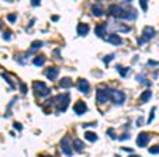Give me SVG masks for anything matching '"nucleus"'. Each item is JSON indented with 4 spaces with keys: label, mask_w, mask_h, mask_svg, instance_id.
I'll return each mask as SVG.
<instances>
[{
    "label": "nucleus",
    "mask_w": 159,
    "mask_h": 157,
    "mask_svg": "<svg viewBox=\"0 0 159 157\" xmlns=\"http://www.w3.org/2000/svg\"><path fill=\"white\" fill-rule=\"evenodd\" d=\"M69 101H70V94L69 93H64V94L57 95V98H55L57 109L59 111V112H65L66 108L69 107Z\"/></svg>",
    "instance_id": "f257e3e1"
},
{
    "label": "nucleus",
    "mask_w": 159,
    "mask_h": 157,
    "mask_svg": "<svg viewBox=\"0 0 159 157\" xmlns=\"http://www.w3.org/2000/svg\"><path fill=\"white\" fill-rule=\"evenodd\" d=\"M32 88H34V93L38 97H48L51 94V88L47 87V84L42 82H34L32 83Z\"/></svg>",
    "instance_id": "f03ea898"
},
{
    "label": "nucleus",
    "mask_w": 159,
    "mask_h": 157,
    "mask_svg": "<svg viewBox=\"0 0 159 157\" xmlns=\"http://www.w3.org/2000/svg\"><path fill=\"white\" fill-rule=\"evenodd\" d=\"M96 98H97V102H99V104L107 102V101L111 98V90L107 87H99L97 88V95H96Z\"/></svg>",
    "instance_id": "7ed1b4c3"
},
{
    "label": "nucleus",
    "mask_w": 159,
    "mask_h": 157,
    "mask_svg": "<svg viewBox=\"0 0 159 157\" xmlns=\"http://www.w3.org/2000/svg\"><path fill=\"white\" fill-rule=\"evenodd\" d=\"M61 150H62V153H64L65 156L70 157L72 154H73V149H72V143H70V139L68 138V136H65V138H62V140H61Z\"/></svg>",
    "instance_id": "20e7f679"
},
{
    "label": "nucleus",
    "mask_w": 159,
    "mask_h": 157,
    "mask_svg": "<svg viewBox=\"0 0 159 157\" xmlns=\"http://www.w3.org/2000/svg\"><path fill=\"white\" fill-rule=\"evenodd\" d=\"M108 13H110V16L114 17V18H124L125 9L118 6V4H111V6L108 7Z\"/></svg>",
    "instance_id": "39448f33"
},
{
    "label": "nucleus",
    "mask_w": 159,
    "mask_h": 157,
    "mask_svg": "<svg viewBox=\"0 0 159 157\" xmlns=\"http://www.w3.org/2000/svg\"><path fill=\"white\" fill-rule=\"evenodd\" d=\"M155 35H156L155 28H152V27H145V28H144V31H142V38L138 39V42H140V44H144V42H146V41L152 39Z\"/></svg>",
    "instance_id": "423d86ee"
},
{
    "label": "nucleus",
    "mask_w": 159,
    "mask_h": 157,
    "mask_svg": "<svg viewBox=\"0 0 159 157\" xmlns=\"http://www.w3.org/2000/svg\"><path fill=\"white\" fill-rule=\"evenodd\" d=\"M111 98H113V102L114 104L121 105L125 101V94L121 90H111Z\"/></svg>",
    "instance_id": "0eeeda50"
},
{
    "label": "nucleus",
    "mask_w": 159,
    "mask_h": 157,
    "mask_svg": "<svg viewBox=\"0 0 159 157\" xmlns=\"http://www.w3.org/2000/svg\"><path fill=\"white\" fill-rule=\"evenodd\" d=\"M149 142V135L146 132H141L138 136H137V146L138 147H145Z\"/></svg>",
    "instance_id": "6e6552de"
},
{
    "label": "nucleus",
    "mask_w": 159,
    "mask_h": 157,
    "mask_svg": "<svg viewBox=\"0 0 159 157\" xmlns=\"http://www.w3.org/2000/svg\"><path fill=\"white\" fill-rule=\"evenodd\" d=\"M73 111L77 114V115H82L87 111V105H86V102L85 101H77L76 104H75V107H73Z\"/></svg>",
    "instance_id": "1a4fd4ad"
},
{
    "label": "nucleus",
    "mask_w": 159,
    "mask_h": 157,
    "mask_svg": "<svg viewBox=\"0 0 159 157\" xmlns=\"http://www.w3.org/2000/svg\"><path fill=\"white\" fill-rule=\"evenodd\" d=\"M77 88H79V91L83 93V94H87L90 90V84L87 80H85V79H80L79 83H77Z\"/></svg>",
    "instance_id": "9d476101"
},
{
    "label": "nucleus",
    "mask_w": 159,
    "mask_h": 157,
    "mask_svg": "<svg viewBox=\"0 0 159 157\" xmlns=\"http://www.w3.org/2000/svg\"><path fill=\"white\" fill-rule=\"evenodd\" d=\"M58 73H59V69H57V67H48V69L45 70V76H47L48 80H51V82H54L58 77Z\"/></svg>",
    "instance_id": "9b49d317"
},
{
    "label": "nucleus",
    "mask_w": 159,
    "mask_h": 157,
    "mask_svg": "<svg viewBox=\"0 0 159 157\" xmlns=\"http://www.w3.org/2000/svg\"><path fill=\"white\" fill-rule=\"evenodd\" d=\"M106 30H107V23H102V24H99L95 28V32L99 38H103L106 35Z\"/></svg>",
    "instance_id": "f8f14e48"
},
{
    "label": "nucleus",
    "mask_w": 159,
    "mask_h": 157,
    "mask_svg": "<svg viewBox=\"0 0 159 157\" xmlns=\"http://www.w3.org/2000/svg\"><path fill=\"white\" fill-rule=\"evenodd\" d=\"M106 41L110 42V44H113V45H121L122 44V39H121L118 35H115V34H110V35L106 38Z\"/></svg>",
    "instance_id": "ddd939ff"
},
{
    "label": "nucleus",
    "mask_w": 159,
    "mask_h": 157,
    "mask_svg": "<svg viewBox=\"0 0 159 157\" xmlns=\"http://www.w3.org/2000/svg\"><path fill=\"white\" fill-rule=\"evenodd\" d=\"M124 18H125V20H135V18H137V10H134L132 7L125 9V13H124Z\"/></svg>",
    "instance_id": "4468645a"
},
{
    "label": "nucleus",
    "mask_w": 159,
    "mask_h": 157,
    "mask_svg": "<svg viewBox=\"0 0 159 157\" xmlns=\"http://www.w3.org/2000/svg\"><path fill=\"white\" fill-rule=\"evenodd\" d=\"M76 30H77V34H79L80 37H86L90 28H89V25H87V24H79Z\"/></svg>",
    "instance_id": "2eb2a0df"
},
{
    "label": "nucleus",
    "mask_w": 159,
    "mask_h": 157,
    "mask_svg": "<svg viewBox=\"0 0 159 157\" xmlns=\"http://www.w3.org/2000/svg\"><path fill=\"white\" fill-rule=\"evenodd\" d=\"M92 13L95 14L96 17H100L103 14V6L100 3H95V4L92 6Z\"/></svg>",
    "instance_id": "dca6fc26"
},
{
    "label": "nucleus",
    "mask_w": 159,
    "mask_h": 157,
    "mask_svg": "<svg viewBox=\"0 0 159 157\" xmlns=\"http://www.w3.org/2000/svg\"><path fill=\"white\" fill-rule=\"evenodd\" d=\"M151 97H152V91L151 90H145L142 94H141L140 97V101H141V104H144V102H148V101L151 100Z\"/></svg>",
    "instance_id": "f3484780"
},
{
    "label": "nucleus",
    "mask_w": 159,
    "mask_h": 157,
    "mask_svg": "<svg viewBox=\"0 0 159 157\" xmlns=\"http://www.w3.org/2000/svg\"><path fill=\"white\" fill-rule=\"evenodd\" d=\"M59 86L62 88H70L73 86V83H72V80H70L69 77H64V79L59 82Z\"/></svg>",
    "instance_id": "a211bd4d"
},
{
    "label": "nucleus",
    "mask_w": 159,
    "mask_h": 157,
    "mask_svg": "<svg viewBox=\"0 0 159 157\" xmlns=\"http://www.w3.org/2000/svg\"><path fill=\"white\" fill-rule=\"evenodd\" d=\"M45 62V56H42V55H39V56H35L34 59H32V63L35 65V66H42Z\"/></svg>",
    "instance_id": "6ab92c4d"
},
{
    "label": "nucleus",
    "mask_w": 159,
    "mask_h": 157,
    "mask_svg": "<svg viewBox=\"0 0 159 157\" xmlns=\"http://www.w3.org/2000/svg\"><path fill=\"white\" fill-rule=\"evenodd\" d=\"M73 147H75V150L76 151H82L85 145H83V142L80 139H75V142H73Z\"/></svg>",
    "instance_id": "aec40b11"
},
{
    "label": "nucleus",
    "mask_w": 159,
    "mask_h": 157,
    "mask_svg": "<svg viewBox=\"0 0 159 157\" xmlns=\"http://www.w3.org/2000/svg\"><path fill=\"white\" fill-rule=\"evenodd\" d=\"M117 70H118V73L121 75V77H125L128 75V72H130L128 67H122L121 65H117Z\"/></svg>",
    "instance_id": "412c9836"
},
{
    "label": "nucleus",
    "mask_w": 159,
    "mask_h": 157,
    "mask_svg": "<svg viewBox=\"0 0 159 157\" xmlns=\"http://www.w3.org/2000/svg\"><path fill=\"white\" fill-rule=\"evenodd\" d=\"M85 138H86V140H89V142H96L97 140V135L93 132H86L85 133Z\"/></svg>",
    "instance_id": "4be33fe9"
},
{
    "label": "nucleus",
    "mask_w": 159,
    "mask_h": 157,
    "mask_svg": "<svg viewBox=\"0 0 159 157\" xmlns=\"http://www.w3.org/2000/svg\"><path fill=\"white\" fill-rule=\"evenodd\" d=\"M42 42L41 41H35V42H32V45H31V49H30V52H34V50H37V49H39L41 46H42Z\"/></svg>",
    "instance_id": "5701e85b"
},
{
    "label": "nucleus",
    "mask_w": 159,
    "mask_h": 157,
    "mask_svg": "<svg viewBox=\"0 0 159 157\" xmlns=\"http://www.w3.org/2000/svg\"><path fill=\"white\" fill-rule=\"evenodd\" d=\"M114 58H115V55H114V53H110V55H107V56H106V58H103V62H104V63H108V62H110V60H113Z\"/></svg>",
    "instance_id": "b1692460"
},
{
    "label": "nucleus",
    "mask_w": 159,
    "mask_h": 157,
    "mask_svg": "<svg viewBox=\"0 0 159 157\" xmlns=\"http://www.w3.org/2000/svg\"><path fill=\"white\" fill-rule=\"evenodd\" d=\"M149 153H151V154H158L159 153V145L153 146V147H149Z\"/></svg>",
    "instance_id": "393cba45"
},
{
    "label": "nucleus",
    "mask_w": 159,
    "mask_h": 157,
    "mask_svg": "<svg viewBox=\"0 0 159 157\" xmlns=\"http://www.w3.org/2000/svg\"><path fill=\"white\" fill-rule=\"evenodd\" d=\"M155 111H156V108L153 107L152 109H151V115H149V119H148V124H151L153 121V117H155Z\"/></svg>",
    "instance_id": "a878e982"
},
{
    "label": "nucleus",
    "mask_w": 159,
    "mask_h": 157,
    "mask_svg": "<svg viewBox=\"0 0 159 157\" xmlns=\"http://www.w3.org/2000/svg\"><path fill=\"white\" fill-rule=\"evenodd\" d=\"M1 76H3V77H4V79H6V82L9 83V84H10V86H11V87L14 88V83L11 82V80H10V79H9V76H7V73H3V75H1Z\"/></svg>",
    "instance_id": "bb28decb"
},
{
    "label": "nucleus",
    "mask_w": 159,
    "mask_h": 157,
    "mask_svg": "<svg viewBox=\"0 0 159 157\" xmlns=\"http://www.w3.org/2000/svg\"><path fill=\"white\" fill-rule=\"evenodd\" d=\"M7 20H9L10 23H14V21L17 20V16H16V14H10V16H7Z\"/></svg>",
    "instance_id": "cd10ccee"
},
{
    "label": "nucleus",
    "mask_w": 159,
    "mask_h": 157,
    "mask_svg": "<svg viewBox=\"0 0 159 157\" xmlns=\"http://www.w3.org/2000/svg\"><path fill=\"white\" fill-rule=\"evenodd\" d=\"M20 88H21V93L23 94H27V86L24 83H20Z\"/></svg>",
    "instance_id": "c85d7f7f"
},
{
    "label": "nucleus",
    "mask_w": 159,
    "mask_h": 157,
    "mask_svg": "<svg viewBox=\"0 0 159 157\" xmlns=\"http://www.w3.org/2000/svg\"><path fill=\"white\" fill-rule=\"evenodd\" d=\"M140 4H141V7H142V10H144V11H146V10H148V6H146V1H145V0H141Z\"/></svg>",
    "instance_id": "c756f323"
},
{
    "label": "nucleus",
    "mask_w": 159,
    "mask_h": 157,
    "mask_svg": "<svg viewBox=\"0 0 159 157\" xmlns=\"http://www.w3.org/2000/svg\"><path fill=\"white\" fill-rule=\"evenodd\" d=\"M3 38H4L6 41H9V39L11 38V32H10V31H6V32H4V35H3Z\"/></svg>",
    "instance_id": "7c9ffc66"
},
{
    "label": "nucleus",
    "mask_w": 159,
    "mask_h": 157,
    "mask_svg": "<svg viewBox=\"0 0 159 157\" xmlns=\"http://www.w3.org/2000/svg\"><path fill=\"white\" fill-rule=\"evenodd\" d=\"M107 133L110 135V138H111V139H115V133H114V131H113V129H108Z\"/></svg>",
    "instance_id": "2f4dec72"
},
{
    "label": "nucleus",
    "mask_w": 159,
    "mask_h": 157,
    "mask_svg": "<svg viewBox=\"0 0 159 157\" xmlns=\"http://www.w3.org/2000/svg\"><path fill=\"white\" fill-rule=\"evenodd\" d=\"M14 128H16V129H17V131H21V129H23V126L20 125L19 122H16V124H14Z\"/></svg>",
    "instance_id": "473e14b6"
},
{
    "label": "nucleus",
    "mask_w": 159,
    "mask_h": 157,
    "mask_svg": "<svg viewBox=\"0 0 159 157\" xmlns=\"http://www.w3.org/2000/svg\"><path fill=\"white\" fill-rule=\"evenodd\" d=\"M142 121H144V118H142V117H140V118L137 119V126H141V124H142Z\"/></svg>",
    "instance_id": "72a5a7b5"
},
{
    "label": "nucleus",
    "mask_w": 159,
    "mask_h": 157,
    "mask_svg": "<svg viewBox=\"0 0 159 157\" xmlns=\"http://www.w3.org/2000/svg\"><path fill=\"white\" fill-rule=\"evenodd\" d=\"M128 138H130V135H122L120 138V140H125V139H128Z\"/></svg>",
    "instance_id": "f704fd0d"
},
{
    "label": "nucleus",
    "mask_w": 159,
    "mask_h": 157,
    "mask_svg": "<svg viewBox=\"0 0 159 157\" xmlns=\"http://www.w3.org/2000/svg\"><path fill=\"white\" fill-rule=\"evenodd\" d=\"M148 65H151V66H155V65H158V62H155V60H149Z\"/></svg>",
    "instance_id": "c9c22d12"
},
{
    "label": "nucleus",
    "mask_w": 159,
    "mask_h": 157,
    "mask_svg": "<svg viewBox=\"0 0 159 157\" xmlns=\"http://www.w3.org/2000/svg\"><path fill=\"white\" fill-rule=\"evenodd\" d=\"M31 4H32V6H39V1H38V0H34Z\"/></svg>",
    "instance_id": "e433bc0d"
},
{
    "label": "nucleus",
    "mask_w": 159,
    "mask_h": 157,
    "mask_svg": "<svg viewBox=\"0 0 159 157\" xmlns=\"http://www.w3.org/2000/svg\"><path fill=\"white\" fill-rule=\"evenodd\" d=\"M122 150L124 151H132V149H130V147H122Z\"/></svg>",
    "instance_id": "4c0bfd02"
},
{
    "label": "nucleus",
    "mask_w": 159,
    "mask_h": 157,
    "mask_svg": "<svg viewBox=\"0 0 159 157\" xmlns=\"http://www.w3.org/2000/svg\"><path fill=\"white\" fill-rule=\"evenodd\" d=\"M52 20H54V21H58V20H59V17H57V16H54V17H52Z\"/></svg>",
    "instance_id": "58836bf2"
},
{
    "label": "nucleus",
    "mask_w": 159,
    "mask_h": 157,
    "mask_svg": "<svg viewBox=\"0 0 159 157\" xmlns=\"http://www.w3.org/2000/svg\"><path fill=\"white\" fill-rule=\"evenodd\" d=\"M130 157H141V156H138V154H132V156H130Z\"/></svg>",
    "instance_id": "ea45409f"
},
{
    "label": "nucleus",
    "mask_w": 159,
    "mask_h": 157,
    "mask_svg": "<svg viewBox=\"0 0 159 157\" xmlns=\"http://www.w3.org/2000/svg\"><path fill=\"white\" fill-rule=\"evenodd\" d=\"M39 157H52V156H39Z\"/></svg>",
    "instance_id": "a19ab883"
}]
</instances>
